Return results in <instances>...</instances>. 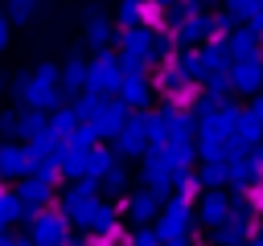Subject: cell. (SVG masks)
<instances>
[{"label":"cell","instance_id":"obj_6","mask_svg":"<svg viewBox=\"0 0 263 246\" xmlns=\"http://www.w3.org/2000/svg\"><path fill=\"white\" fill-rule=\"evenodd\" d=\"M62 82H66L70 90H74V86H82V82H86V66H82V61H70V66L62 70Z\"/></svg>","mask_w":263,"mask_h":246},{"label":"cell","instance_id":"obj_9","mask_svg":"<svg viewBox=\"0 0 263 246\" xmlns=\"http://www.w3.org/2000/svg\"><path fill=\"white\" fill-rule=\"evenodd\" d=\"M4 45H8V25L0 20V49H4Z\"/></svg>","mask_w":263,"mask_h":246},{"label":"cell","instance_id":"obj_3","mask_svg":"<svg viewBox=\"0 0 263 246\" xmlns=\"http://www.w3.org/2000/svg\"><path fill=\"white\" fill-rule=\"evenodd\" d=\"M259 82H263L259 61H255V57H238V66H234V86H238V90H255Z\"/></svg>","mask_w":263,"mask_h":246},{"label":"cell","instance_id":"obj_4","mask_svg":"<svg viewBox=\"0 0 263 246\" xmlns=\"http://www.w3.org/2000/svg\"><path fill=\"white\" fill-rule=\"evenodd\" d=\"M86 41H90L95 49H103V45L111 41V25H107V20H90V29H86Z\"/></svg>","mask_w":263,"mask_h":246},{"label":"cell","instance_id":"obj_1","mask_svg":"<svg viewBox=\"0 0 263 246\" xmlns=\"http://www.w3.org/2000/svg\"><path fill=\"white\" fill-rule=\"evenodd\" d=\"M86 74H90V86H95V90H111V86H119V82H123L119 61H115L111 53H103V57H99V61H95Z\"/></svg>","mask_w":263,"mask_h":246},{"label":"cell","instance_id":"obj_2","mask_svg":"<svg viewBox=\"0 0 263 246\" xmlns=\"http://www.w3.org/2000/svg\"><path fill=\"white\" fill-rule=\"evenodd\" d=\"M119 41H123V53H127L132 61H144V57H152V33H144V29H136V25H132V29H127Z\"/></svg>","mask_w":263,"mask_h":246},{"label":"cell","instance_id":"obj_7","mask_svg":"<svg viewBox=\"0 0 263 246\" xmlns=\"http://www.w3.org/2000/svg\"><path fill=\"white\" fill-rule=\"evenodd\" d=\"M226 8H230V16H247L255 8V0H226Z\"/></svg>","mask_w":263,"mask_h":246},{"label":"cell","instance_id":"obj_8","mask_svg":"<svg viewBox=\"0 0 263 246\" xmlns=\"http://www.w3.org/2000/svg\"><path fill=\"white\" fill-rule=\"evenodd\" d=\"M8 8H12L16 16H29V8H33V0H8Z\"/></svg>","mask_w":263,"mask_h":246},{"label":"cell","instance_id":"obj_5","mask_svg":"<svg viewBox=\"0 0 263 246\" xmlns=\"http://www.w3.org/2000/svg\"><path fill=\"white\" fill-rule=\"evenodd\" d=\"M255 29H242V33H234V53L238 57H251V49H255Z\"/></svg>","mask_w":263,"mask_h":246}]
</instances>
